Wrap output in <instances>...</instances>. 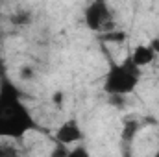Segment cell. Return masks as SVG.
Masks as SVG:
<instances>
[{
    "instance_id": "1",
    "label": "cell",
    "mask_w": 159,
    "mask_h": 157,
    "mask_svg": "<svg viewBox=\"0 0 159 157\" xmlns=\"http://www.w3.org/2000/svg\"><path fill=\"white\" fill-rule=\"evenodd\" d=\"M35 128L26 107L17 98V91L9 83H2L0 89V135L19 137Z\"/></svg>"
},
{
    "instance_id": "2",
    "label": "cell",
    "mask_w": 159,
    "mask_h": 157,
    "mask_svg": "<svg viewBox=\"0 0 159 157\" xmlns=\"http://www.w3.org/2000/svg\"><path fill=\"white\" fill-rule=\"evenodd\" d=\"M139 78H141V69L135 67L131 63V59L128 57L124 63L115 65L109 70L106 83H104V89H106V92H109V96H126L135 91Z\"/></svg>"
},
{
    "instance_id": "3",
    "label": "cell",
    "mask_w": 159,
    "mask_h": 157,
    "mask_svg": "<svg viewBox=\"0 0 159 157\" xmlns=\"http://www.w3.org/2000/svg\"><path fill=\"white\" fill-rule=\"evenodd\" d=\"M109 11H107V6L102 4V2H96V4H91L87 13H85V22L91 30H104L107 24H109Z\"/></svg>"
},
{
    "instance_id": "4",
    "label": "cell",
    "mask_w": 159,
    "mask_h": 157,
    "mask_svg": "<svg viewBox=\"0 0 159 157\" xmlns=\"http://www.w3.org/2000/svg\"><path fill=\"white\" fill-rule=\"evenodd\" d=\"M81 137H83L81 128H80L74 120H69V122L61 124V126L57 128V131H56V139H57V142H59V144H65V146L80 142Z\"/></svg>"
},
{
    "instance_id": "5",
    "label": "cell",
    "mask_w": 159,
    "mask_h": 157,
    "mask_svg": "<svg viewBox=\"0 0 159 157\" xmlns=\"http://www.w3.org/2000/svg\"><path fill=\"white\" fill-rule=\"evenodd\" d=\"M129 59H131V63H133L135 67L143 69V67L150 65V63L156 59V52L150 48V44H137V46L133 48Z\"/></svg>"
},
{
    "instance_id": "6",
    "label": "cell",
    "mask_w": 159,
    "mask_h": 157,
    "mask_svg": "<svg viewBox=\"0 0 159 157\" xmlns=\"http://www.w3.org/2000/svg\"><path fill=\"white\" fill-rule=\"evenodd\" d=\"M69 155V148L65 146V144H56L54 148H52V152H50V157H67Z\"/></svg>"
},
{
    "instance_id": "7",
    "label": "cell",
    "mask_w": 159,
    "mask_h": 157,
    "mask_svg": "<svg viewBox=\"0 0 159 157\" xmlns=\"http://www.w3.org/2000/svg\"><path fill=\"white\" fill-rule=\"evenodd\" d=\"M67 157H91V155H89V150L85 146H76V148L69 150V155Z\"/></svg>"
},
{
    "instance_id": "8",
    "label": "cell",
    "mask_w": 159,
    "mask_h": 157,
    "mask_svg": "<svg viewBox=\"0 0 159 157\" xmlns=\"http://www.w3.org/2000/svg\"><path fill=\"white\" fill-rule=\"evenodd\" d=\"M11 20H13L15 24H28V22H30V15H28V13H17V15L11 17Z\"/></svg>"
},
{
    "instance_id": "9",
    "label": "cell",
    "mask_w": 159,
    "mask_h": 157,
    "mask_svg": "<svg viewBox=\"0 0 159 157\" xmlns=\"http://www.w3.org/2000/svg\"><path fill=\"white\" fill-rule=\"evenodd\" d=\"M20 78L22 79H32L34 78V70H32L30 67H24V69L20 70Z\"/></svg>"
},
{
    "instance_id": "10",
    "label": "cell",
    "mask_w": 159,
    "mask_h": 157,
    "mask_svg": "<svg viewBox=\"0 0 159 157\" xmlns=\"http://www.w3.org/2000/svg\"><path fill=\"white\" fill-rule=\"evenodd\" d=\"M17 152L13 148H0V157H15Z\"/></svg>"
},
{
    "instance_id": "11",
    "label": "cell",
    "mask_w": 159,
    "mask_h": 157,
    "mask_svg": "<svg viewBox=\"0 0 159 157\" xmlns=\"http://www.w3.org/2000/svg\"><path fill=\"white\" fill-rule=\"evenodd\" d=\"M150 48H152V50L156 52V56H157V54H159V37H157V39H154L152 43H150Z\"/></svg>"
},
{
    "instance_id": "12",
    "label": "cell",
    "mask_w": 159,
    "mask_h": 157,
    "mask_svg": "<svg viewBox=\"0 0 159 157\" xmlns=\"http://www.w3.org/2000/svg\"><path fill=\"white\" fill-rule=\"evenodd\" d=\"M156 157H159V152H157V154H156Z\"/></svg>"
}]
</instances>
